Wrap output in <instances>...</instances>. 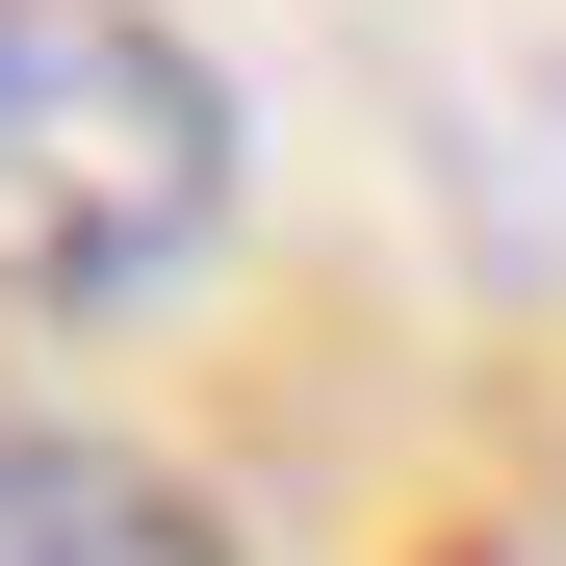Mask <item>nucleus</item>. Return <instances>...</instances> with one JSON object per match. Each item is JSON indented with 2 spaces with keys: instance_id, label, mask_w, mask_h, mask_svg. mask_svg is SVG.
<instances>
[{
  "instance_id": "obj_1",
  "label": "nucleus",
  "mask_w": 566,
  "mask_h": 566,
  "mask_svg": "<svg viewBox=\"0 0 566 566\" xmlns=\"http://www.w3.org/2000/svg\"><path fill=\"white\" fill-rule=\"evenodd\" d=\"M232 232V77L155 0H0V310H129Z\"/></svg>"
},
{
  "instance_id": "obj_2",
  "label": "nucleus",
  "mask_w": 566,
  "mask_h": 566,
  "mask_svg": "<svg viewBox=\"0 0 566 566\" xmlns=\"http://www.w3.org/2000/svg\"><path fill=\"white\" fill-rule=\"evenodd\" d=\"M0 566H232V515L180 490L155 438H77V412H0Z\"/></svg>"
}]
</instances>
